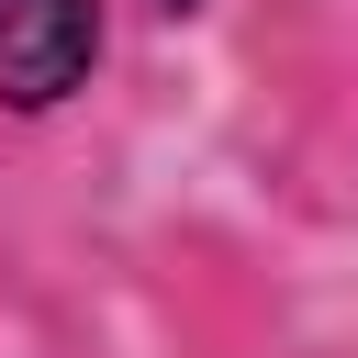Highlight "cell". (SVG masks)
<instances>
[{
  "label": "cell",
  "mask_w": 358,
  "mask_h": 358,
  "mask_svg": "<svg viewBox=\"0 0 358 358\" xmlns=\"http://www.w3.org/2000/svg\"><path fill=\"white\" fill-rule=\"evenodd\" d=\"M101 67V0H0V101L67 112Z\"/></svg>",
  "instance_id": "6da1fadb"
},
{
  "label": "cell",
  "mask_w": 358,
  "mask_h": 358,
  "mask_svg": "<svg viewBox=\"0 0 358 358\" xmlns=\"http://www.w3.org/2000/svg\"><path fill=\"white\" fill-rule=\"evenodd\" d=\"M157 11H168V22H190V11H201V0H157Z\"/></svg>",
  "instance_id": "7a4b0ae2"
}]
</instances>
